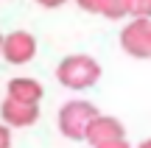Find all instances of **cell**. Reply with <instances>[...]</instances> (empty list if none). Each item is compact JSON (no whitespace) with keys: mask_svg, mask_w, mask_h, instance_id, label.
Returning a JSON list of instances; mask_svg holds the SVG:
<instances>
[{"mask_svg":"<svg viewBox=\"0 0 151 148\" xmlns=\"http://www.w3.org/2000/svg\"><path fill=\"white\" fill-rule=\"evenodd\" d=\"M76 6H78L81 11H87V14H101L104 0H76Z\"/></svg>","mask_w":151,"mask_h":148,"instance_id":"cell-10","label":"cell"},{"mask_svg":"<svg viewBox=\"0 0 151 148\" xmlns=\"http://www.w3.org/2000/svg\"><path fill=\"white\" fill-rule=\"evenodd\" d=\"M39 120V104H22L14 98L0 101V123L9 129H31Z\"/></svg>","mask_w":151,"mask_h":148,"instance_id":"cell-6","label":"cell"},{"mask_svg":"<svg viewBox=\"0 0 151 148\" xmlns=\"http://www.w3.org/2000/svg\"><path fill=\"white\" fill-rule=\"evenodd\" d=\"M129 17H146V20H151V0H129Z\"/></svg>","mask_w":151,"mask_h":148,"instance_id":"cell-9","label":"cell"},{"mask_svg":"<svg viewBox=\"0 0 151 148\" xmlns=\"http://www.w3.org/2000/svg\"><path fill=\"white\" fill-rule=\"evenodd\" d=\"M0 42H3V34H0Z\"/></svg>","mask_w":151,"mask_h":148,"instance_id":"cell-15","label":"cell"},{"mask_svg":"<svg viewBox=\"0 0 151 148\" xmlns=\"http://www.w3.org/2000/svg\"><path fill=\"white\" fill-rule=\"evenodd\" d=\"M37 50H39L37 36H34L31 31L17 28V31H11V34L3 36V42H0V59H6L14 67H22V64H28V61H34Z\"/></svg>","mask_w":151,"mask_h":148,"instance_id":"cell-4","label":"cell"},{"mask_svg":"<svg viewBox=\"0 0 151 148\" xmlns=\"http://www.w3.org/2000/svg\"><path fill=\"white\" fill-rule=\"evenodd\" d=\"M0 148H11V129L0 123Z\"/></svg>","mask_w":151,"mask_h":148,"instance_id":"cell-11","label":"cell"},{"mask_svg":"<svg viewBox=\"0 0 151 148\" xmlns=\"http://www.w3.org/2000/svg\"><path fill=\"white\" fill-rule=\"evenodd\" d=\"M101 61L90 53H70L56 64V81L70 92H84L101 81Z\"/></svg>","mask_w":151,"mask_h":148,"instance_id":"cell-1","label":"cell"},{"mask_svg":"<svg viewBox=\"0 0 151 148\" xmlns=\"http://www.w3.org/2000/svg\"><path fill=\"white\" fill-rule=\"evenodd\" d=\"M137 148H151V137H148V140H143V143L137 145Z\"/></svg>","mask_w":151,"mask_h":148,"instance_id":"cell-14","label":"cell"},{"mask_svg":"<svg viewBox=\"0 0 151 148\" xmlns=\"http://www.w3.org/2000/svg\"><path fill=\"white\" fill-rule=\"evenodd\" d=\"M120 137H126L123 120H118L115 115H101V112L90 120V126L84 132V143H90L92 148H98L104 143H112V140H120Z\"/></svg>","mask_w":151,"mask_h":148,"instance_id":"cell-5","label":"cell"},{"mask_svg":"<svg viewBox=\"0 0 151 148\" xmlns=\"http://www.w3.org/2000/svg\"><path fill=\"white\" fill-rule=\"evenodd\" d=\"M98 148H134L129 143L126 137H120V140H112V143H104V145H98Z\"/></svg>","mask_w":151,"mask_h":148,"instance_id":"cell-12","label":"cell"},{"mask_svg":"<svg viewBox=\"0 0 151 148\" xmlns=\"http://www.w3.org/2000/svg\"><path fill=\"white\" fill-rule=\"evenodd\" d=\"M98 115V106L90 104L84 98H70L67 104H62L59 115H56V126H59V134L65 140H73V143H84V132L90 126V120Z\"/></svg>","mask_w":151,"mask_h":148,"instance_id":"cell-2","label":"cell"},{"mask_svg":"<svg viewBox=\"0 0 151 148\" xmlns=\"http://www.w3.org/2000/svg\"><path fill=\"white\" fill-rule=\"evenodd\" d=\"M120 48L132 59H151V20L129 17V22L120 28Z\"/></svg>","mask_w":151,"mask_h":148,"instance_id":"cell-3","label":"cell"},{"mask_svg":"<svg viewBox=\"0 0 151 148\" xmlns=\"http://www.w3.org/2000/svg\"><path fill=\"white\" fill-rule=\"evenodd\" d=\"M101 17L104 20H112V22L126 20V17H129V0H104Z\"/></svg>","mask_w":151,"mask_h":148,"instance_id":"cell-8","label":"cell"},{"mask_svg":"<svg viewBox=\"0 0 151 148\" xmlns=\"http://www.w3.org/2000/svg\"><path fill=\"white\" fill-rule=\"evenodd\" d=\"M6 98L22 101V104H39L45 98V87L42 81H37L31 76H14L6 84Z\"/></svg>","mask_w":151,"mask_h":148,"instance_id":"cell-7","label":"cell"},{"mask_svg":"<svg viewBox=\"0 0 151 148\" xmlns=\"http://www.w3.org/2000/svg\"><path fill=\"white\" fill-rule=\"evenodd\" d=\"M67 0H37V6H42V9H62V6H65Z\"/></svg>","mask_w":151,"mask_h":148,"instance_id":"cell-13","label":"cell"}]
</instances>
